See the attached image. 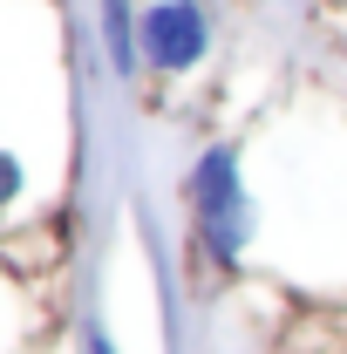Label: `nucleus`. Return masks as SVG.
Returning <instances> with one entry per match:
<instances>
[{
	"label": "nucleus",
	"mask_w": 347,
	"mask_h": 354,
	"mask_svg": "<svg viewBox=\"0 0 347 354\" xmlns=\"http://www.w3.org/2000/svg\"><path fill=\"white\" fill-rule=\"evenodd\" d=\"M102 41H109V62L130 75V68H136V21H130V0H102Z\"/></svg>",
	"instance_id": "7ed1b4c3"
},
{
	"label": "nucleus",
	"mask_w": 347,
	"mask_h": 354,
	"mask_svg": "<svg viewBox=\"0 0 347 354\" xmlns=\"http://www.w3.org/2000/svg\"><path fill=\"white\" fill-rule=\"evenodd\" d=\"M191 212H198V232L218 259H238L245 239H252V205H245V184H238V157L218 143L198 157L191 171Z\"/></svg>",
	"instance_id": "f257e3e1"
},
{
	"label": "nucleus",
	"mask_w": 347,
	"mask_h": 354,
	"mask_svg": "<svg viewBox=\"0 0 347 354\" xmlns=\"http://www.w3.org/2000/svg\"><path fill=\"white\" fill-rule=\"evenodd\" d=\"M136 48H143L150 68L184 75V68L205 62V48H212V21H205L198 0H150L143 21H136Z\"/></svg>",
	"instance_id": "f03ea898"
},
{
	"label": "nucleus",
	"mask_w": 347,
	"mask_h": 354,
	"mask_svg": "<svg viewBox=\"0 0 347 354\" xmlns=\"http://www.w3.org/2000/svg\"><path fill=\"white\" fill-rule=\"evenodd\" d=\"M88 354H116V348H109V334H88Z\"/></svg>",
	"instance_id": "39448f33"
},
{
	"label": "nucleus",
	"mask_w": 347,
	"mask_h": 354,
	"mask_svg": "<svg viewBox=\"0 0 347 354\" xmlns=\"http://www.w3.org/2000/svg\"><path fill=\"white\" fill-rule=\"evenodd\" d=\"M14 191H21V164H14V157H7V150H0V205H7V198H14Z\"/></svg>",
	"instance_id": "20e7f679"
}]
</instances>
